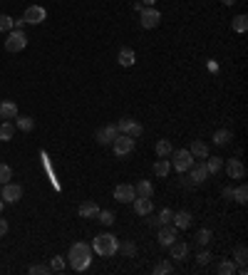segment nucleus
I'll use <instances>...</instances> for the list:
<instances>
[{"mask_svg": "<svg viewBox=\"0 0 248 275\" xmlns=\"http://www.w3.org/2000/svg\"><path fill=\"white\" fill-rule=\"evenodd\" d=\"M139 23H141L144 30H154V28L161 23V15H159L156 8H144V10L139 13Z\"/></svg>", "mask_w": 248, "mask_h": 275, "instance_id": "nucleus-7", "label": "nucleus"}, {"mask_svg": "<svg viewBox=\"0 0 248 275\" xmlns=\"http://www.w3.org/2000/svg\"><path fill=\"white\" fill-rule=\"evenodd\" d=\"M50 270H55V273H62V270H65V263H62V258H52V263H50Z\"/></svg>", "mask_w": 248, "mask_h": 275, "instance_id": "nucleus-41", "label": "nucleus"}, {"mask_svg": "<svg viewBox=\"0 0 248 275\" xmlns=\"http://www.w3.org/2000/svg\"><path fill=\"white\" fill-rule=\"evenodd\" d=\"M216 273H218V275H233V273H236V263L223 260V263H218V265H216Z\"/></svg>", "mask_w": 248, "mask_h": 275, "instance_id": "nucleus-31", "label": "nucleus"}, {"mask_svg": "<svg viewBox=\"0 0 248 275\" xmlns=\"http://www.w3.org/2000/svg\"><path fill=\"white\" fill-rule=\"evenodd\" d=\"M226 174H229V179H243L246 176V166L241 159H229V164H226Z\"/></svg>", "mask_w": 248, "mask_h": 275, "instance_id": "nucleus-13", "label": "nucleus"}, {"mask_svg": "<svg viewBox=\"0 0 248 275\" xmlns=\"http://www.w3.org/2000/svg\"><path fill=\"white\" fill-rule=\"evenodd\" d=\"M117 62H119L122 67H132L134 62H137V52L132 47H122L119 55H117Z\"/></svg>", "mask_w": 248, "mask_h": 275, "instance_id": "nucleus-15", "label": "nucleus"}, {"mask_svg": "<svg viewBox=\"0 0 248 275\" xmlns=\"http://www.w3.org/2000/svg\"><path fill=\"white\" fill-rule=\"evenodd\" d=\"M132 203H134V214H137V216H149L152 208H154V206H152V199H139V196H137Z\"/></svg>", "mask_w": 248, "mask_h": 275, "instance_id": "nucleus-16", "label": "nucleus"}, {"mask_svg": "<svg viewBox=\"0 0 248 275\" xmlns=\"http://www.w3.org/2000/svg\"><path fill=\"white\" fill-rule=\"evenodd\" d=\"M97 218H99L102 226H112V223H114V214H112V211H99Z\"/></svg>", "mask_w": 248, "mask_h": 275, "instance_id": "nucleus-37", "label": "nucleus"}, {"mask_svg": "<svg viewBox=\"0 0 248 275\" xmlns=\"http://www.w3.org/2000/svg\"><path fill=\"white\" fill-rule=\"evenodd\" d=\"M171 152H174V146H171V141H169V139H161V141H156V156H159V159H167V156H171Z\"/></svg>", "mask_w": 248, "mask_h": 275, "instance_id": "nucleus-23", "label": "nucleus"}, {"mask_svg": "<svg viewBox=\"0 0 248 275\" xmlns=\"http://www.w3.org/2000/svg\"><path fill=\"white\" fill-rule=\"evenodd\" d=\"M25 45H28V35L23 30L13 28L8 32V37H5V50L8 52H20V50H25Z\"/></svg>", "mask_w": 248, "mask_h": 275, "instance_id": "nucleus-3", "label": "nucleus"}, {"mask_svg": "<svg viewBox=\"0 0 248 275\" xmlns=\"http://www.w3.org/2000/svg\"><path fill=\"white\" fill-rule=\"evenodd\" d=\"M8 228H10V226H8V221H5V218H0V238H3V236L8 233Z\"/></svg>", "mask_w": 248, "mask_h": 275, "instance_id": "nucleus-43", "label": "nucleus"}, {"mask_svg": "<svg viewBox=\"0 0 248 275\" xmlns=\"http://www.w3.org/2000/svg\"><path fill=\"white\" fill-rule=\"evenodd\" d=\"M191 214H189V211H176V214H174V218H171V223L179 228V230H184V228H189L191 226Z\"/></svg>", "mask_w": 248, "mask_h": 275, "instance_id": "nucleus-17", "label": "nucleus"}, {"mask_svg": "<svg viewBox=\"0 0 248 275\" xmlns=\"http://www.w3.org/2000/svg\"><path fill=\"white\" fill-rule=\"evenodd\" d=\"M141 3L147 5V8H154V3H156V0H141Z\"/></svg>", "mask_w": 248, "mask_h": 275, "instance_id": "nucleus-46", "label": "nucleus"}, {"mask_svg": "<svg viewBox=\"0 0 248 275\" xmlns=\"http://www.w3.org/2000/svg\"><path fill=\"white\" fill-rule=\"evenodd\" d=\"M112 146H114V154H117V156H127V154L134 152V139L127 137V134H119V137L112 141Z\"/></svg>", "mask_w": 248, "mask_h": 275, "instance_id": "nucleus-9", "label": "nucleus"}, {"mask_svg": "<svg viewBox=\"0 0 248 275\" xmlns=\"http://www.w3.org/2000/svg\"><path fill=\"white\" fill-rule=\"evenodd\" d=\"M17 117V107H15V102H0V119H15Z\"/></svg>", "mask_w": 248, "mask_h": 275, "instance_id": "nucleus-20", "label": "nucleus"}, {"mask_svg": "<svg viewBox=\"0 0 248 275\" xmlns=\"http://www.w3.org/2000/svg\"><path fill=\"white\" fill-rule=\"evenodd\" d=\"M209 241H211V230L209 228H201L199 233H196V243L199 245H209Z\"/></svg>", "mask_w": 248, "mask_h": 275, "instance_id": "nucleus-36", "label": "nucleus"}, {"mask_svg": "<svg viewBox=\"0 0 248 275\" xmlns=\"http://www.w3.org/2000/svg\"><path fill=\"white\" fill-rule=\"evenodd\" d=\"M233 199H236V203H241V206L248 201V186H246V183H241L238 188H233Z\"/></svg>", "mask_w": 248, "mask_h": 275, "instance_id": "nucleus-30", "label": "nucleus"}, {"mask_svg": "<svg viewBox=\"0 0 248 275\" xmlns=\"http://www.w3.org/2000/svg\"><path fill=\"white\" fill-rule=\"evenodd\" d=\"M15 126H17L20 132H32L35 119L32 117H15Z\"/></svg>", "mask_w": 248, "mask_h": 275, "instance_id": "nucleus-26", "label": "nucleus"}, {"mask_svg": "<svg viewBox=\"0 0 248 275\" xmlns=\"http://www.w3.org/2000/svg\"><path fill=\"white\" fill-rule=\"evenodd\" d=\"M176 238H179V228H176L174 223H164V226H159V243H161L164 248H169Z\"/></svg>", "mask_w": 248, "mask_h": 275, "instance_id": "nucleus-8", "label": "nucleus"}, {"mask_svg": "<svg viewBox=\"0 0 248 275\" xmlns=\"http://www.w3.org/2000/svg\"><path fill=\"white\" fill-rule=\"evenodd\" d=\"M221 3H223V5H233V3H236V0H221Z\"/></svg>", "mask_w": 248, "mask_h": 275, "instance_id": "nucleus-47", "label": "nucleus"}, {"mask_svg": "<svg viewBox=\"0 0 248 275\" xmlns=\"http://www.w3.org/2000/svg\"><path fill=\"white\" fill-rule=\"evenodd\" d=\"M233 260L238 263V265H246V260H248V248L241 243V245H236V250H233Z\"/></svg>", "mask_w": 248, "mask_h": 275, "instance_id": "nucleus-29", "label": "nucleus"}, {"mask_svg": "<svg viewBox=\"0 0 248 275\" xmlns=\"http://www.w3.org/2000/svg\"><path fill=\"white\" fill-rule=\"evenodd\" d=\"M119 137V129H117V126L114 124H107V126H102V129L94 134V139L99 141V144H112L114 139Z\"/></svg>", "mask_w": 248, "mask_h": 275, "instance_id": "nucleus-12", "label": "nucleus"}, {"mask_svg": "<svg viewBox=\"0 0 248 275\" xmlns=\"http://www.w3.org/2000/svg\"><path fill=\"white\" fill-rule=\"evenodd\" d=\"M169 273H174V268H171L169 260H159L154 265V275H169Z\"/></svg>", "mask_w": 248, "mask_h": 275, "instance_id": "nucleus-32", "label": "nucleus"}, {"mask_svg": "<svg viewBox=\"0 0 248 275\" xmlns=\"http://www.w3.org/2000/svg\"><path fill=\"white\" fill-rule=\"evenodd\" d=\"M171 154H174V168L179 174L189 171V168L194 166V156H191L189 149H179V152H171Z\"/></svg>", "mask_w": 248, "mask_h": 275, "instance_id": "nucleus-5", "label": "nucleus"}, {"mask_svg": "<svg viewBox=\"0 0 248 275\" xmlns=\"http://www.w3.org/2000/svg\"><path fill=\"white\" fill-rule=\"evenodd\" d=\"M169 248H171V258H174V260H184L186 256H189V245L181 243V241H174Z\"/></svg>", "mask_w": 248, "mask_h": 275, "instance_id": "nucleus-21", "label": "nucleus"}, {"mask_svg": "<svg viewBox=\"0 0 248 275\" xmlns=\"http://www.w3.org/2000/svg\"><path fill=\"white\" fill-rule=\"evenodd\" d=\"M0 199H3L5 203H17L20 199H23V186L20 183H3V188H0Z\"/></svg>", "mask_w": 248, "mask_h": 275, "instance_id": "nucleus-6", "label": "nucleus"}, {"mask_svg": "<svg viewBox=\"0 0 248 275\" xmlns=\"http://www.w3.org/2000/svg\"><path fill=\"white\" fill-rule=\"evenodd\" d=\"M99 214V206L94 201H85V203H79V216L82 218H97Z\"/></svg>", "mask_w": 248, "mask_h": 275, "instance_id": "nucleus-19", "label": "nucleus"}, {"mask_svg": "<svg viewBox=\"0 0 248 275\" xmlns=\"http://www.w3.org/2000/svg\"><path fill=\"white\" fill-rule=\"evenodd\" d=\"M134 194H137L139 199H152V196H154V183H152V181H139V183L134 186Z\"/></svg>", "mask_w": 248, "mask_h": 275, "instance_id": "nucleus-18", "label": "nucleus"}, {"mask_svg": "<svg viewBox=\"0 0 248 275\" xmlns=\"http://www.w3.org/2000/svg\"><path fill=\"white\" fill-rule=\"evenodd\" d=\"M30 273L32 275H47L52 270H50V265H30Z\"/></svg>", "mask_w": 248, "mask_h": 275, "instance_id": "nucleus-40", "label": "nucleus"}, {"mask_svg": "<svg viewBox=\"0 0 248 275\" xmlns=\"http://www.w3.org/2000/svg\"><path fill=\"white\" fill-rule=\"evenodd\" d=\"M117 129H119V134H127V137H132V139H139L141 132H144V126H141L139 122H134L132 117H122L119 124H117Z\"/></svg>", "mask_w": 248, "mask_h": 275, "instance_id": "nucleus-4", "label": "nucleus"}, {"mask_svg": "<svg viewBox=\"0 0 248 275\" xmlns=\"http://www.w3.org/2000/svg\"><path fill=\"white\" fill-rule=\"evenodd\" d=\"M134 10H137V13H141V10H144V3H141V0H139V3H134Z\"/></svg>", "mask_w": 248, "mask_h": 275, "instance_id": "nucleus-45", "label": "nucleus"}, {"mask_svg": "<svg viewBox=\"0 0 248 275\" xmlns=\"http://www.w3.org/2000/svg\"><path fill=\"white\" fill-rule=\"evenodd\" d=\"M92 250L97 253V256H102V258H109V256H114V253L119 250V241L112 233H102V236H97L92 241Z\"/></svg>", "mask_w": 248, "mask_h": 275, "instance_id": "nucleus-2", "label": "nucleus"}, {"mask_svg": "<svg viewBox=\"0 0 248 275\" xmlns=\"http://www.w3.org/2000/svg\"><path fill=\"white\" fill-rule=\"evenodd\" d=\"M3 206H5V201H3V199H0V214H3Z\"/></svg>", "mask_w": 248, "mask_h": 275, "instance_id": "nucleus-48", "label": "nucleus"}, {"mask_svg": "<svg viewBox=\"0 0 248 275\" xmlns=\"http://www.w3.org/2000/svg\"><path fill=\"white\" fill-rule=\"evenodd\" d=\"M223 199H226V201H233V188H231V186L223 188Z\"/></svg>", "mask_w": 248, "mask_h": 275, "instance_id": "nucleus-44", "label": "nucleus"}, {"mask_svg": "<svg viewBox=\"0 0 248 275\" xmlns=\"http://www.w3.org/2000/svg\"><path fill=\"white\" fill-rule=\"evenodd\" d=\"M10 176H13L10 166H8V164H0V183H8V181H10Z\"/></svg>", "mask_w": 248, "mask_h": 275, "instance_id": "nucleus-38", "label": "nucleus"}, {"mask_svg": "<svg viewBox=\"0 0 248 275\" xmlns=\"http://www.w3.org/2000/svg\"><path fill=\"white\" fill-rule=\"evenodd\" d=\"M45 17H47L45 8H40V5H30V8L23 13V23H28V25H40Z\"/></svg>", "mask_w": 248, "mask_h": 275, "instance_id": "nucleus-10", "label": "nucleus"}, {"mask_svg": "<svg viewBox=\"0 0 248 275\" xmlns=\"http://www.w3.org/2000/svg\"><path fill=\"white\" fill-rule=\"evenodd\" d=\"M211 258H214V256H211V253H209V250H201V253H199V258H196V260H199V265H206V263H209Z\"/></svg>", "mask_w": 248, "mask_h": 275, "instance_id": "nucleus-42", "label": "nucleus"}, {"mask_svg": "<svg viewBox=\"0 0 248 275\" xmlns=\"http://www.w3.org/2000/svg\"><path fill=\"white\" fill-rule=\"evenodd\" d=\"M119 250L124 253V256H129V258H132V256H134V253H137V245L127 241V243H122V245H119Z\"/></svg>", "mask_w": 248, "mask_h": 275, "instance_id": "nucleus-39", "label": "nucleus"}, {"mask_svg": "<svg viewBox=\"0 0 248 275\" xmlns=\"http://www.w3.org/2000/svg\"><path fill=\"white\" fill-rule=\"evenodd\" d=\"M114 199H117L119 203H132V201L137 199L134 186H132V183H119V186L114 188Z\"/></svg>", "mask_w": 248, "mask_h": 275, "instance_id": "nucleus-11", "label": "nucleus"}, {"mask_svg": "<svg viewBox=\"0 0 248 275\" xmlns=\"http://www.w3.org/2000/svg\"><path fill=\"white\" fill-rule=\"evenodd\" d=\"M15 137V126L10 122H3L0 124V141H10Z\"/></svg>", "mask_w": 248, "mask_h": 275, "instance_id": "nucleus-28", "label": "nucleus"}, {"mask_svg": "<svg viewBox=\"0 0 248 275\" xmlns=\"http://www.w3.org/2000/svg\"><path fill=\"white\" fill-rule=\"evenodd\" d=\"M231 139H233V134H231L229 129H218V132H214V144H216V146H226Z\"/></svg>", "mask_w": 248, "mask_h": 275, "instance_id": "nucleus-24", "label": "nucleus"}, {"mask_svg": "<svg viewBox=\"0 0 248 275\" xmlns=\"http://www.w3.org/2000/svg\"><path fill=\"white\" fill-rule=\"evenodd\" d=\"M189 171H191V181L194 183H203L206 179H209L211 174H209V168H206V164L201 161V164H194L191 168H189Z\"/></svg>", "mask_w": 248, "mask_h": 275, "instance_id": "nucleus-14", "label": "nucleus"}, {"mask_svg": "<svg viewBox=\"0 0 248 275\" xmlns=\"http://www.w3.org/2000/svg\"><path fill=\"white\" fill-rule=\"evenodd\" d=\"M171 218H174V211H171V208H161V211H159V218H156V223H159V226H164V223H171Z\"/></svg>", "mask_w": 248, "mask_h": 275, "instance_id": "nucleus-35", "label": "nucleus"}, {"mask_svg": "<svg viewBox=\"0 0 248 275\" xmlns=\"http://www.w3.org/2000/svg\"><path fill=\"white\" fill-rule=\"evenodd\" d=\"M15 28V20L10 15H0V32H10Z\"/></svg>", "mask_w": 248, "mask_h": 275, "instance_id": "nucleus-34", "label": "nucleus"}, {"mask_svg": "<svg viewBox=\"0 0 248 275\" xmlns=\"http://www.w3.org/2000/svg\"><path fill=\"white\" fill-rule=\"evenodd\" d=\"M67 258H70V268L75 273H85L92 263V245L87 243H75L67 253Z\"/></svg>", "mask_w": 248, "mask_h": 275, "instance_id": "nucleus-1", "label": "nucleus"}, {"mask_svg": "<svg viewBox=\"0 0 248 275\" xmlns=\"http://www.w3.org/2000/svg\"><path fill=\"white\" fill-rule=\"evenodd\" d=\"M203 164H206V168H209V174H218L221 168H223V161H221L218 156H214V159H211V156H206Z\"/></svg>", "mask_w": 248, "mask_h": 275, "instance_id": "nucleus-27", "label": "nucleus"}, {"mask_svg": "<svg viewBox=\"0 0 248 275\" xmlns=\"http://www.w3.org/2000/svg\"><path fill=\"white\" fill-rule=\"evenodd\" d=\"M189 152H191V156H196V159H206V156H211V154H209V144H206V141H194Z\"/></svg>", "mask_w": 248, "mask_h": 275, "instance_id": "nucleus-22", "label": "nucleus"}, {"mask_svg": "<svg viewBox=\"0 0 248 275\" xmlns=\"http://www.w3.org/2000/svg\"><path fill=\"white\" fill-rule=\"evenodd\" d=\"M233 30L236 32H246L248 30V17L246 15H236L233 17Z\"/></svg>", "mask_w": 248, "mask_h": 275, "instance_id": "nucleus-33", "label": "nucleus"}, {"mask_svg": "<svg viewBox=\"0 0 248 275\" xmlns=\"http://www.w3.org/2000/svg\"><path fill=\"white\" fill-rule=\"evenodd\" d=\"M169 171H171V164H169L167 159H159V161L154 164V174H156L159 179H164V176H169Z\"/></svg>", "mask_w": 248, "mask_h": 275, "instance_id": "nucleus-25", "label": "nucleus"}]
</instances>
